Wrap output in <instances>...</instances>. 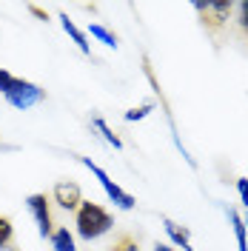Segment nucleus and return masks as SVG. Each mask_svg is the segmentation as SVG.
Instances as JSON below:
<instances>
[{"label":"nucleus","mask_w":248,"mask_h":251,"mask_svg":"<svg viewBox=\"0 0 248 251\" xmlns=\"http://www.w3.org/2000/svg\"><path fill=\"white\" fill-rule=\"evenodd\" d=\"M243 223H246V228H248V217H243Z\"/></svg>","instance_id":"4be33fe9"},{"label":"nucleus","mask_w":248,"mask_h":251,"mask_svg":"<svg viewBox=\"0 0 248 251\" xmlns=\"http://www.w3.org/2000/svg\"><path fill=\"white\" fill-rule=\"evenodd\" d=\"M29 12H31L34 17H40V20H49V15L40 9V6H34V3H29Z\"/></svg>","instance_id":"6ab92c4d"},{"label":"nucleus","mask_w":248,"mask_h":251,"mask_svg":"<svg viewBox=\"0 0 248 251\" xmlns=\"http://www.w3.org/2000/svg\"><path fill=\"white\" fill-rule=\"evenodd\" d=\"M12 240H15V226H12V220L3 217L0 214V251L9 249L12 246Z\"/></svg>","instance_id":"4468645a"},{"label":"nucleus","mask_w":248,"mask_h":251,"mask_svg":"<svg viewBox=\"0 0 248 251\" xmlns=\"http://www.w3.org/2000/svg\"><path fill=\"white\" fill-rule=\"evenodd\" d=\"M163 228H166V234L171 237V243H174V246H180L183 251H194V246H191V234H188L186 226L174 223L171 217H163Z\"/></svg>","instance_id":"6e6552de"},{"label":"nucleus","mask_w":248,"mask_h":251,"mask_svg":"<svg viewBox=\"0 0 248 251\" xmlns=\"http://www.w3.org/2000/svg\"><path fill=\"white\" fill-rule=\"evenodd\" d=\"M111 251H140V243L131 234H123V237H117V243L111 246Z\"/></svg>","instance_id":"dca6fc26"},{"label":"nucleus","mask_w":248,"mask_h":251,"mask_svg":"<svg viewBox=\"0 0 248 251\" xmlns=\"http://www.w3.org/2000/svg\"><path fill=\"white\" fill-rule=\"evenodd\" d=\"M89 37L100 40L103 46H109V49H117V34H114V31H109L103 23H89Z\"/></svg>","instance_id":"f8f14e48"},{"label":"nucleus","mask_w":248,"mask_h":251,"mask_svg":"<svg viewBox=\"0 0 248 251\" xmlns=\"http://www.w3.org/2000/svg\"><path fill=\"white\" fill-rule=\"evenodd\" d=\"M12 80H15V75H12L9 69H0V94H6V92H9Z\"/></svg>","instance_id":"a211bd4d"},{"label":"nucleus","mask_w":248,"mask_h":251,"mask_svg":"<svg viewBox=\"0 0 248 251\" xmlns=\"http://www.w3.org/2000/svg\"><path fill=\"white\" fill-rule=\"evenodd\" d=\"M154 251H174V249H171L169 243H157V246H154Z\"/></svg>","instance_id":"aec40b11"},{"label":"nucleus","mask_w":248,"mask_h":251,"mask_svg":"<svg viewBox=\"0 0 248 251\" xmlns=\"http://www.w3.org/2000/svg\"><path fill=\"white\" fill-rule=\"evenodd\" d=\"M6 97V103L17 111H26L31 106H37V103H43L46 100V89H40L37 83H31L26 77H15L12 80V86H9V92L3 94Z\"/></svg>","instance_id":"7ed1b4c3"},{"label":"nucleus","mask_w":248,"mask_h":251,"mask_svg":"<svg viewBox=\"0 0 248 251\" xmlns=\"http://www.w3.org/2000/svg\"><path fill=\"white\" fill-rule=\"evenodd\" d=\"M157 106H154V100H149V103H143V106H134V109H128L123 114V120L125 123H137V120H146L151 111H154Z\"/></svg>","instance_id":"ddd939ff"},{"label":"nucleus","mask_w":248,"mask_h":251,"mask_svg":"<svg viewBox=\"0 0 248 251\" xmlns=\"http://www.w3.org/2000/svg\"><path fill=\"white\" fill-rule=\"evenodd\" d=\"M92 126H94V128H97V134H100V137H103V140L109 143L111 149H117V151H120V149H123V140H120V137H117V134H114V128H111V126L106 123V120H103V117H100V114H94V117H92Z\"/></svg>","instance_id":"9d476101"},{"label":"nucleus","mask_w":248,"mask_h":251,"mask_svg":"<svg viewBox=\"0 0 248 251\" xmlns=\"http://www.w3.org/2000/svg\"><path fill=\"white\" fill-rule=\"evenodd\" d=\"M111 226H114V217H111L100 203H94V200H83V203H80L77 214H74V228H77V234L83 237L86 243L100 240L103 234H109Z\"/></svg>","instance_id":"f257e3e1"},{"label":"nucleus","mask_w":248,"mask_h":251,"mask_svg":"<svg viewBox=\"0 0 248 251\" xmlns=\"http://www.w3.org/2000/svg\"><path fill=\"white\" fill-rule=\"evenodd\" d=\"M74 157H77V163H83V166H86V169H89V172H92L94 177H97V183L103 186L106 197H109V200H111L114 205H117V208H123V211H131V208L137 205V200H134V197H131V194H128L125 188L117 186V183H114V180H111L109 174H106L103 169H100V166H97V163H92L89 157H83V154H74Z\"/></svg>","instance_id":"20e7f679"},{"label":"nucleus","mask_w":248,"mask_h":251,"mask_svg":"<svg viewBox=\"0 0 248 251\" xmlns=\"http://www.w3.org/2000/svg\"><path fill=\"white\" fill-rule=\"evenodd\" d=\"M194 12L200 15V23L208 34H220L228 26V17L234 15V3L231 0H205V3H194Z\"/></svg>","instance_id":"f03ea898"},{"label":"nucleus","mask_w":248,"mask_h":251,"mask_svg":"<svg viewBox=\"0 0 248 251\" xmlns=\"http://www.w3.org/2000/svg\"><path fill=\"white\" fill-rule=\"evenodd\" d=\"M49 240H51V249L54 251H77V246H74V234H72L66 226L54 228V234L49 237Z\"/></svg>","instance_id":"9b49d317"},{"label":"nucleus","mask_w":248,"mask_h":251,"mask_svg":"<svg viewBox=\"0 0 248 251\" xmlns=\"http://www.w3.org/2000/svg\"><path fill=\"white\" fill-rule=\"evenodd\" d=\"M51 197H54V203L60 205V208H66V211H77L80 203H83V191H80V186L74 180H57Z\"/></svg>","instance_id":"423d86ee"},{"label":"nucleus","mask_w":248,"mask_h":251,"mask_svg":"<svg viewBox=\"0 0 248 251\" xmlns=\"http://www.w3.org/2000/svg\"><path fill=\"white\" fill-rule=\"evenodd\" d=\"M26 208H29V214L34 217V223H37V234L43 237H51L54 234V220H51V208H49V197L46 194H29L26 197Z\"/></svg>","instance_id":"39448f33"},{"label":"nucleus","mask_w":248,"mask_h":251,"mask_svg":"<svg viewBox=\"0 0 248 251\" xmlns=\"http://www.w3.org/2000/svg\"><path fill=\"white\" fill-rule=\"evenodd\" d=\"M237 194H240V203L248 208V177H237Z\"/></svg>","instance_id":"f3484780"},{"label":"nucleus","mask_w":248,"mask_h":251,"mask_svg":"<svg viewBox=\"0 0 248 251\" xmlns=\"http://www.w3.org/2000/svg\"><path fill=\"white\" fill-rule=\"evenodd\" d=\"M225 217L231 223V234H234V240H237V251H248V228H246V223H243V214L231 205V208L225 211Z\"/></svg>","instance_id":"1a4fd4ad"},{"label":"nucleus","mask_w":248,"mask_h":251,"mask_svg":"<svg viewBox=\"0 0 248 251\" xmlns=\"http://www.w3.org/2000/svg\"><path fill=\"white\" fill-rule=\"evenodd\" d=\"M234 12H237V26H240V31L248 37V0L234 3Z\"/></svg>","instance_id":"2eb2a0df"},{"label":"nucleus","mask_w":248,"mask_h":251,"mask_svg":"<svg viewBox=\"0 0 248 251\" xmlns=\"http://www.w3.org/2000/svg\"><path fill=\"white\" fill-rule=\"evenodd\" d=\"M60 26H63V31H66V34H69V37L77 43V49L83 51V54H92V46H89V34L80 29V26H77V23H74V20H72L69 15H66V12H60Z\"/></svg>","instance_id":"0eeeda50"},{"label":"nucleus","mask_w":248,"mask_h":251,"mask_svg":"<svg viewBox=\"0 0 248 251\" xmlns=\"http://www.w3.org/2000/svg\"><path fill=\"white\" fill-rule=\"evenodd\" d=\"M3 251H20V249H15V246H9V249H3Z\"/></svg>","instance_id":"412c9836"}]
</instances>
